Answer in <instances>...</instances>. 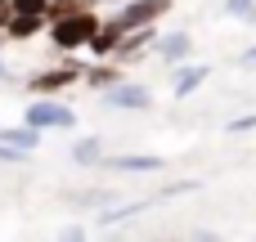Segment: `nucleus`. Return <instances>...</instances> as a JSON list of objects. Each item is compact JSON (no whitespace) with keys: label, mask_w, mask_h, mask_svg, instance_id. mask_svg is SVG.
Here are the masks:
<instances>
[{"label":"nucleus","mask_w":256,"mask_h":242,"mask_svg":"<svg viewBox=\"0 0 256 242\" xmlns=\"http://www.w3.org/2000/svg\"><path fill=\"white\" fill-rule=\"evenodd\" d=\"M104 166L108 171H117V175H158V171H166V162L162 157H140V153H122V157H104Z\"/></svg>","instance_id":"nucleus-7"},{"label":"nucleus","mask_w":256,"mask_h":242,"mask_svg":"<svg viewBox=\"0 0 256 242\" xmlns=\"http://www.w3.org/2000/svg\"><path fill=\"white\" fill-rule=\"evenodd\" d=\"M104 157H108V153H104V139H99V135H86V139L72 144V162H76V166H104Z\"/></svg>","instance_id":"nucleus-11"},{"label":"nucleus","mask_w":256,"mask_h":242,"mask_svg":"<svg viewBox=\"0 0 256 242\" xmlns=\"http://www.w3.org/2000/svg\"><path fill=\"white\" fill-rule=\"evenodd\" d=\"M9 18H14V0H0V31H4Z\"/></svg>","instance_id":"nucleus-18"},{"label":"nucleus","mask_w":256,"mask_h":242,"mask_svg":"<svg viewBox=\"0 0 256 242\" xmlns=\"http://www.w3.org/2000/svg\"><path fill=\"white\" fill-rule=\"evenodd\" d=\"M50 45L54 49H63V54H76V49H90V40H94V31H99V13H94V4L90 0H81V4H50Z\"/></svg>","instance_id":"nucleus-1"},{"label":"nucleus","mask_w":256,"mask_h":242,"mask_svg":"<svg viewBox=\"0 0 256 242\" xmlns=\"http://www.w3.org/2000/svg\"><path fill=\"white\" fill-rule=\"evenodd\" d=\"M230 130H256V112H248V117H234V121H230Z\"/></svg>","instance_id":"nucleus-16"},{"label":"nucleus","mask_w":256,"mask_h":242,"mask_svg":"<svg viewBox=\"0 0 256 242\" xmlns=\"http://www.w3.org/2000/svg\"><path fill=\"white\" fill-rule=\"evenodd\" d=\"M104 94V103L108 108H122V112H144V108H153V90L144 85V81H112L108 90H99Z\"/></svg>","instance_id":"nucleus-4"},{"label":"nucleus","mask_w":256,"mask_h":242,"mask_svg":"<svg viewBox=\"0 0 256 242\" xmlns=\"http://www.w3.org/2000/svg\"><path fill=\"white\" fill-rule=\"evenodd\" d=\"M40 135H45V130L27 126V121H22V126H0V139H4V144H14V148H22V153H32V148L40 144Z\"/></svg>","instance_id":"nucleus-12"},{"label":"nucleus","mask_w":256,"mask_h":242,"mask_svg":"<svg viewBox=\"0 0 256 242\" xmlns=\"http://www.w3.org/2000/svg\"><path fill=\"white\" fill-rule=\"evenodd\" d=\"M86 81H90L94 90H108L112 81H122V67H117V58H108V63H94V67H86Z\"/></svg>","instance_id":"nucleus-13"},{"label":"nucleus","mask_w":256,"mask_h":242,"mask_svg":"<svg viewBox=\"0 0 256 242\" xmlns=\"http://www.w3.org/2000/svg\"><path fill=\"white\" fill-rule=\"evenodd\" d=\"M166 67H180L189 54H194V36L189 31H166V36H158V49H153Z\"/></svg>","instance_id":"nucleus-8"},{"label":"nucleus","mask_w":256,"mask_h":242,"mask_svg":"<svg viewBox=\"0 0 256 242\" xmlns=\"http://www.w3.org/2000/svg\"><path fill=\"white\" fill-rule=\"evenodd\" d=\"M158 22H148V27H135V31H126L122 36V45H117V63H130V58H140V54H148V49H158Z\"/></svg>","instance_id":"nucleus-6"},{"label":"nucleus","mask_w":256,"mask_h":242,"mask_svg":"<svg viewBox=\"0 0 256 242\" xmlns=\"http://www.w3.org/2000/svg\"><path fill=\"white\" fill-rule=\"evenodd\" d=\"M238 63H243V67H248V72H256V45H248V49H243V54H238Z\"/></svg>","instance_id":"nucleus-17"},{"label":"nucleus","mask_w":256,"mask_h":242,"mask_svg":"<svg viewBox=\"0 0 256 242\" xmlns=\"http://www.w3.org/2000/svg\"><path fill=\"white\" fill-rule=\"evenodd\" d=\"M22 121L36 126V130H72V126H76V112H72L68 103L50 99V94H36V99L22 108Z\"/></svg>","instance_id":"nucleus-2"},{"label":"nucleus","mask_w":256,"mask_h":242,"mask_svg":"<svg viewBox=\"0 0 256 242\" xmlns=\"http://www.w3.org/2000/svg\"><path fill=\"white\" fill-rule=\"evenodd\" d=\"M40 31H50V18H45V13H14V18L4 22V36H9V40H32V36H40Z\"/></svg>","instance_id":"nucleus-10"},{"label":"nucleus","mask_w":256,"mask_h":242,"mask_svg":"<svg viewBox=\"0 0 256 242\" xmlns=\"http://www.w3.org/2000/svg\"><path fill=\"white\" fill-rule=\"evenodd\" d=\"M171 9V0H122L108 18L122 27V31H135V27H148V22H158L162 13Z\"/></svg>","instance_id":"nucleus-3"},{"label":"nucleus","mask_w":256,"mask_h":242,"mask_svg":"<svg viewBox=\"0 0 256 242\" xmlns=\"http://www.w3.org/2000/svg\"><path fill=\"white\" fill-rule=\"evenodd\" d=\"M0 40H4V31H0ZM4 76H9V72H4V54H0V81H4Z\"/></svg>","instance_id":"nucleus-19"},{"label":"nucleus","mask_w":256,"mask_h":242,"mask_svg":"<svg viewBox=\"0 0 256 242\" xmlns=\"http://www.w3.org/2000/svg\"><path fill=\"white\" fill-rule=\"evenodd\" d=\"M207 76H212V67H207V63H189V58H184V63L176 67V76H171L176 99H189L194 90H202V85H207Z\"/></svg>","instance_id":"nucleus-9"},{"label":"nucleus","mask_w":256,"mask_h":242,"mask_svg":"<svg viewBox=\"0 0 256 242\" xmlns=\"http://www.w3.org/2000/svg\"><path fill=\"white\" fill-rule=\"evenodd\" d=\"M225 13H230V18L252 22V18H256V0H225Z\"/></svg>","instance_id":"nucleus-14"},{"label":"nucleus","mask_w":256,"mask_h":242,"mask_svg":"<svg viewBox=\"0 0 256 242\" xmlns=\"http://www.w3.org/2000/svg\"><path fill=\"white\" fill-rule=\"evenodd\" d=\"M90 4H112V9H117V4H122V0H90Z\"/></svg>","instance_id":"nucleus-20"},{"label":"nucleus","mask_w":256,"mask_h":242,"mask_svg":"<svg viewBox=\"0 0 256 242\" xmlns=\"http://www.w3.org/2000/svg\"><path fill=\"white\" fill-rule=\"evenodd\" d=\"M22 157H27L22 148H14V144H4V139H0V166H14V162H22Z\"/></svg>","instance_id":"nucleus-15"},{"label":"nucleus","mask_w":256,"mask_h":242,"mask_svg":"<svg viewBox=\"0 0 256 242\" xmlns=\"http://www.w3.org/2000/svg\"><path fill=\"white\" fill-rule=\"evenodd\" d=\"M76 81H86V67H81V63H54V67L36 72V76L27 81V90H32V94H58V90H68V85H76Z\"/></svg>","instance_id":"nucleus-5"}]
</instances>
